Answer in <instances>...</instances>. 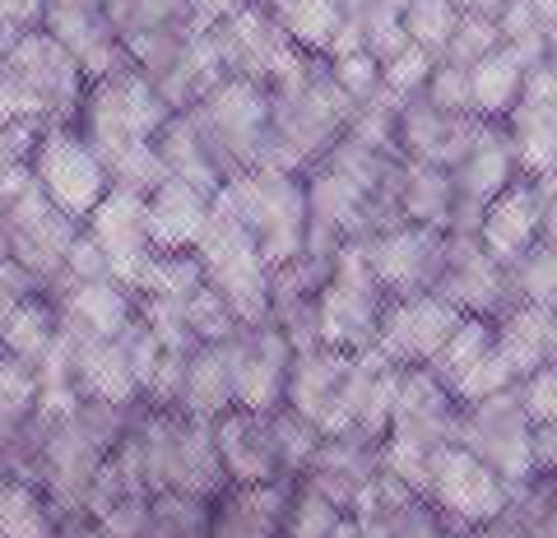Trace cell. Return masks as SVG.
I'll return each mask as SVG.
<instances>
[{
  "mask_svg": "<svg viewBox=\"0 0 557 538\" xmlns=\"http://www.w3.org/2000/svg\"><path fill=\"white\" fill-rule=\"evenodd\" d=\"M168 116L172 112H168V102L153 93V84L139 75L135 65H121V71L102 75L84 89L79 112L70 126L84 135V145H89L102 163H108L121 149L149 145Z\"/></svg>",
  "mask_w": 557,
  "mask_h": 538,
  "instance_id": "cell-1",
  "label": "cell"
},
{
  "mask_svg": "<svg viewBox=\"0 0 557 538\" xmlns=\"http://www.w3.org/2000/svg\"><path fill=\"white\" fill-rule=\"evenodd\" d=\"M386 302L391 298H386V288L376 284L362 241H348L335 255L330 279L317 298V339L339 353H368L376 343V325H381Z\"/></svg>",
  "mask_w": 557,
  "mask_h": 538,
  "instance_id": "cell-2",
  "label": "cell"
},
{
  "mask_svg": "<svg viewBox=\"0 0 557 538\" xmlns=\"http://www.w3.org/2000/svg\"><path fill=\"white\" fill-rule=\"evenodd\" d=\"M190 121L200 126L209 153H214V163L223 167V177L251 172L260 163V149H265V135H270V89L256 79L228 75L190 108Z\"/></svg>",
  "mask_w": 557,
  "mask_h": 538,
  "instance_id": "cell-3",
  "label": "cell"
},
{
  "mask_svg": "<svg viewBox=\"0 0 557 538\" xmlns=\"http://www.w3.org/2000/svg\"><path fill=\"white\" fill-rule=\"evenodd\" d=\"M530 437H534V423H530V413L520 409L516 386L493 395V399H479V404H460L456 446H465L479 464L493 468L511 492L534 483Z\"/></svg>",
  "mask_w": 557,
  "mask_h": 538,
  "instance_id": "cell-4",
  "label": "cell"
},
{
  "mask_svg": "<svg viewBox=\"0 0 557 538\" xmlns=\"http://www.w3.org/2000/svg\"><path fill=\"white\" fill-rule=\"evenodd\" d=\"M28 172L33 182L42 186V196L65 210L70 218H89L94 204L108 196V167H102L98 153L84 145V135L70 126H42L38 130V145L28 153Z\"/></svg>",
  "mask_w": 557,
  "mask_h": 538,
  "instance_id": "cell-5",
  "label": "cell"
},
{
  "mask_svg": "<svg viewBox=\"0 0 557 538\" xmlns=\"http://www.w3.org/2000/svg\"><path fill=\"white\" fill-rule=\"evenodd\" d=\"M0 71L38 102L47 126L75 121L79 98H84V89H89L84 71L70 61V51L51 38L47 28H28V33H20V38H10L5 51H0Z\"/></svg>",
  "mask_w": 557,
  "mask_h": 538,
  "instance_id": "cell-6",
  "label": "cell"
},
{
  "mask_svg": "<svg viewBox=\"0 0 557 538\" xmlns=\"http://www.w3.org/2000/svg\"><path fill=\"white\" fill-rule=\"evenodd\" d=\"M0 204H5V218H10V260L20 270H28L38 279V288L47 292L65 274V251L79 237L84 223L57 210L33 177Z\"/></svg>",
  "mask_w": 557,
  "mask_h": 538,
  "instance_id": "cell-7",
  "label": "cell"
},
{
  "mask_svg": "<svg viewBox=\"0 0 557 538\" xmlns=\"http://www.w3.org/2000/svg\"><path fill=\"white\" fill-rule=\"evenodd\" d=\"M432 506L442 511V520L450 529H474V525H487V520H497L502 511L511 506V488L502 483L493 468L479 464L469 455L465 446H442L437 455H432V478H428V497Z\"/></svg>",
  "mask_w": 557,
  "mask_h": 538,
  "instance_id": "cell-8",
  "label": "cell"
},
{
  "mask_svg": "<svg viewBox=\"0 0 557 538\" xmlns=\"http://www.w3.org/2000/svg\"><path fill=\"white\" fill-rule=\"evenodd\" d=\"M348 376H354V353L325 349V343L298 349L288 367L284 409L317 423L321 437H348Z\"/></svg>",
  "mask_w": 557,
  "mask_h": 538,
  "instance_id": "cell-9",
  "label": "cell"
},
{
  "mask_svg": "<svg viewBox=\"0 0 557 538\" xmlns=\"http://www.w3.org/2000/svg\"><path fill=\"white\" fill-rule=\"evenodd\" d=\"M368 265L386 298H413L432 292L446 265V233L442 228H418V223H395V228L362 241Z\"/></svg>",
  "mask_w": 557,
  "mask_h": 538,
  "instance_id": "cell-10",
  "label": "cell"
},
{
  "mask_svg": "<svg viewBox=\"0 0 557 538\" xmlns=\"http://www.w3.org/2000/svg\"><path fill=\"white\" fill-rule=\"evenodd\" d=\"M465 316L450 302H442L437 292H413V298H391L381 311L376 343L372 349L391 362V367H428L437 349L450 339Z\"/></svg>",
  "mask_w": 557,
  "mask_h": 538,
  "instance_id": "cell-11",
  "label": "cell"
},
{
  "mask_svg": "<svg viewBox=\"0 0 557 538\" xmlns=\"http://www.w3.org/2000/svg\"><path fill=\"white\" fill-rule=\"evenodd\" d=\"M42 28L70 51V61L79 65L89 84L131 65L126 42H121L112 14L102 10V0H47Z\"/></svg>",
  "mask_w": 557,
  "mask_h": 538,
  "instance_id": "cell-12",
  "label": "cell"
},
{
  "mask_svg": "<svg viewBox=\"0 0 557 538\" xmlns=\"http://www.w3.org/2000/svg\"><path fill=\"white\" fill-rule=\"evenodd\" d=\"M84 233H89L102 247V255H108L112 279L126 292H135L139 279L149 274L153 255H159L149 247V233H145V200L126 196V190H108V196L94 204V214L84 218Z\"/></svg>",
  "mask_w": 557,
  "mask_h": 538,
  "instance_id": "cell-13",
  "label": "cell"
},
{
  "mask_svg": "<svg viewBox=\"0 0 557 538\" xmlns=\"http://www.w3.org/2000/svg\"><path fill=\"white\" fill-rule=\"evenodd\" d=\"M228 353H233L237 409L274 413L284 404V386H288V367H293V343L284 339V329H274V325L237 329L228 339Z\"/></svg>",
  "mask_w": 557,
  "mask_h": 538,
  "instance_id": "cell-14",
  "label": "cell"
},
{
  "mask_svg": "<svg viewBox=\"0 0 557 538\" xmlns=\"http://www.w3.org/2000/svg\"><path fill=\"white\" fill-rule=\"evenodd\" d=\"M548 200H553V190H548L544 182H534V177L511 182L497 200L483 204L479 228H474L479 247L493 255V260H502V265H516V260L539 241V228H544Z\"/></svg>",
  "mask_w": 557,
  "mask_h": 538,
  "instance_id": "cell-15",
  "label": "cell"
},
{
  "mask_svg": "<svg viewBox=\"0 0 557 538\" xmlns=\"http://www.w3.org/2000/svg\"><path fill=\"white\" fill-rule=\"evenodd\" d=\"M293 488H298L293 478L223 488L209 501V538H284Z\"/></svg>",
  "mask_w": 557,
  "mask_h": 538,
  "instance_id": "cell-16",
  "label": "cell"
},
{
  "mask_svg": "<svg viewBox=\"0 0 557 538\" xmlns=\"http://www.w3.org/2000/svg\"><path fill=\"white\" fill-rule=\"evenodd\" d=\"M214 446L223 460V474L237 488L251 483H278V455H274V431H270V413H251V409H228L223 418H214Z\"/></svg>",
  "mask_w": 557,
  "mask_h": 538,
  "instance_id": "cell-17",
  "label": "cell"
},
{
  "mask_svg": "<svg viewBox=\"0 0 557 538\" xmlns=\"http://www.w3.org/2000/svg\"><path fill=\"white\" fill-rule=\"evenodd\" d=\"M209 218V196L186 182H163L153 196L145 200V233L149 247L159 255H182L196 247V237Z\"/></svg>",
  "mask_w": 557,
  "mask_h": 538,
  "instance_id": "cell-18",
  "label": "cell"
},
{
  "mask_svg": "<svg viewBox=\"0 0 557 538\" xmlns=\"http://www.w3.org/2000/svg\"><path fill=\"white\" fill-rule=\"evenodd\" d=\"M228 409H237L228 339H223V343H196V349L186 353V372H182V390H177V413L214 423Z\"/></svg>",
  "mask_w": 557,
  "mask_h": 538,
  "instance_id": "cell-19",
  "label": "cell"
},
{
  "mask_svg": "<svg viewBox=\"0 0 557 538\" xmlns=\"http://www.w3.org/2000/svg\"><path fill=\"white\" fill-rule=\"evenodd\" d=\"M70 339V335H65ZM75 343V390L79 399H98L112 409H135L139 404V386L126 353L116 339H70Z\"/></svg>",
  "mask_w": 557,
  "mask_h": 538,
  "instance_id": "cell-20",
  "label": "cell"
},
{
  "mask_svg": "<svg viewBox=\"0 0 557 538\" xmlns=\"http://www.w3.org/2000/svg\"><path fill=\"white\" fill-rule=\"evenodd\" d=\"M153 149H159L163 172L172 182H186V186L205 190V196H214V190L228 182L223 167L214 163V153H209L200 126L190 121V112H172L159 126V135H153Z\"/></svg>",
  "mask_w": 557,
  "mask_h": 538,
  "instance_id": "cell-21",
  "label": "cell"
},
{
  "mask_svg": "<svg viewBox=\"0 0 557 538\" xmlns=\"http://www.w3.org/2000/svg\"><path fill=\"white\" fill-rule=\"evenodd\" d=\"M525 79L530 71L520 65V57L511 47H497L493 57H483L474 71H469V102H474L479 121H507L520 98H525Z\"/></svg>",
  "mask_w": 557,
  "mask_h": 538,
  "instance_id": "cell-22",
  "label": "cell"
},
{
  "mask_svg": "<svg viewBox=\"0 0 557 538\" xmlns=\"http://www.w3.org/2000/svg\"><path fill=\"white\" fill-rule=\"evenodd\" d=\"M399 218L418 223V228H450L456 218V182L446 167L432 163H405L399 177Z\"/></svg>",
  "mask_w": 557,
  "mask_h": 538,
  "instance_id": "cell-23",
  "label": "cell"
},
{
  "mask_svg": "<svg viewBox=\"0 0 557 538\" xmlns=\"http://www.w3.org/2000/svg\"><path fill=\"white\" fill-rule=\"evenodd\" d=\"M493 329H497V353L507 358V367L516 372V380H525L534 367L553 362V339H548L544 306L520 302L511 311H502V316L493 321Z\"/></svg>",
  "mask_w": 557,
  "mask_h": 538,
  "instance_id": "cell-24",
  "label": "cell"
},
{
  "mask_svg": "<svg viewBox=\"0 0 557 538\" xmlns=\"http://www.w3.org/2000/svg\"><path fill=\"white\" fill-rule=\"evenodd\" d=\"M497 349V329L493 321H483V316H465L456 329H450V339L437 349V358L428 362V372L442 380L446 390H456L460 380L479 367V362Z\"/></svg>",
  "mask_w": 557,
  "mask_h": 538,
  "instance_id": "cell-25",
  "label": "cell"
},
{
  "mask_svg": "<svg viewBox=\"0 0 557 538\" xmlns=\"http://www.w3.org/2000/svg\"><path fill=\"white\" fill-rule=\"evenodd\" d=\"M57 306H51L42 292L38 298H28L10 311L5 321H0V353L10 358H24V362H38L47 353V343L57 339Z\"/></svg>",
  "mask_w": 557,
  "mask_h": 538,
  "instance_id": "cell-26",
  "label": "cell"
},
{
  "mask_svg": "<svg viewBox=\"0 0 557 538\" xmlns=\"http://www.w3.org/2000/svg\"><path fill=\"white\" fill-rule=\"evenodd\" d=\"M354 534H358V520L348 511H339L335 501H325L321 492H311L307 483L293 488L284 538H354Z\"/></svg>",
  "mask_w": 557,
  "mask_h": 538,
  "instance_id": "cell-27",
  "label": "cell"
},
{
  "mask_svg": "<svg viewBox=\"0 0 557 538\" xmlns=\"http://www.w3.org/2000/svg\"><path fill=\"white\" fill-rule=\"evenodd\" d=\"M460 24V10L450 5V0H405V10H399V28H405V38L413 47H423L432 61H442V51L450 42V33Z\"/></svg>",
  "mask_w": 557,
  "mask_h": 538,
  "instance_id": "cell-28",
  "label": "cell"
},
{
  "mask_svg": "<svg viewBox=\"0 0 557 538\" xmlns=\"http://www.w3.org/2000/svg\"><path fill=\"white\" fill-rule=\"evenodd\" d=\"M270 431H274L278 474H284V478H302L307 464H311V455H317V446L325 441L321 431H317V423H307L302 413H293V409L278 404V409L270 413Z\"/></svg>",
  "mask_w": 557,
  "mask_h": 538,
  "instance_id": "cell-29",
  "label": "cell"
},
{
  "mask_svg": "<svg viewBox=\"0 0 557 538\" xmlns=\"http://www.w3.org/2000/svg\"><path fill=\"white\" fill-rule=\"evenodd\" d=\"M149 538H209V501L177 492L149 497Z\"/></svg>",
  "mask_w": 557,
  "mask_h": 538,
  "instance_id": "cell-30",
  "label": "cell"
},
{
  "mask_svg": "<svg viewBox=\"0 0 557 538\" xmlns=\"http://www.w3.org/2000/svg\"><path fill=\"white\" fill-rule=\"evenodd\" d=\"M102 167H108V186L112 190H126V196H139V200H149L153 190L168 182L163 159H159V149H153V140L121 149L116 159H108Z\"/></svg>",
  "mask_w": 557,
  "mask_h": 538,
  "instance_id": "cell-31",
  "label": "cell"
},
{
  "mask_svg": "<svg viewBox=\"0 0 557 538\" xmlns=\"http://www.w3.org/2000/svg\"><path fill=\"white\" fill-rule=\"evenodd\" d=\"M497 47H507V42H502L497 20H483V14H460V24H456V33H450L446 51H442V65L469 75L483 57H493Z\"/></svg>",
  "mask_w": 557,
  "mask_h": 538,
  "instance_id": "cell-32",
  "label": "cell"
},
{
  "mask_svg": "<svg viewBox=\"0 0 557 538\" xmlns=\"http://www.w3.org/2000/svg\"><path fill=\"white\" fill-rule=\"evenodd\" d=\"M381 520H386L391 538H456V529L442 520V511L432 506V501H423V497H409L405 506L386 511Z\"/></svg>",
  "mask_w": 557,
  "mask_h": 538,
  "instance_id": "cell-33",
  "label": "cell"
},
{
  "mask_svg": "<svg viewBox=\"0 0 557 538\" xmlns=\"http://www.w3.org/2000/svg\"><path fill=\"white\" fill-rule=\"evenodd\" d=\"M432 61L423 47H405V51H395V57L381 65V89H386L391 98H413V93H423V84H428V75H432Z\"/></svg>",
  "mask_w": 557,
  "mask_h": 538,
  "instance_id": "cell-34",
  "label": "cell"
},
{
  "mask_svg": "<svg viewBox=\"0 0 557 538\" xmlns=\"http://www.w3.org/2000/svg\"><path fill=\"white\" fill-rule=\"evenodd\" d=\"M330 79H335L344 89V98L354 102V112L381 93V65L368 57V51H348V57L330 61Z\"/></svg>",
  "mask_w": 557,
  "mask_h": 538,
  "instance_id": "cell-35",
  "label": "cell"
},
{
  "mask_svg": "<svg viewBox=\"0 0 557 538\" xmlns=\"http://www.w3.org/2000/svg\"><path fill=\"white\" fill-rule=\"evenodd\" d=\"M516 386V372L507 367V358H502L497 349L487 353L474 372H469L465 380L450 395H456V404H479V399H493V395H502V390H511Z\"/></svg>",
  "mask_w": 557,
  "mask_h": 538,
  "instance_id": "cell-36",
  "label": "cell"
},
{
  "mask_svg": "<svg viewBox=\"0 0 557 538\" xmlns=\"http://www.w3.org/2000/svg\"><path fill=\"white\" fill-rule=\"evenodd\" d=\"M520 409L530 413V423H553L557 427V358L534 367L525 380H516Z\"/></svg>",
  "mask_w": 557,
  "mask_h": 538,
  "instance_id": "cell-37",
  "label": "cell"
},
{
  "mask_svg": "<svg viewBox=\"0 0 557 538\" xmlns=\"http://www.w3.org/2000/svg\"><path fill=\"white\" fill-rule=\"evenodd\" d=\"M423 98L446 116H474V102H469V75L450 71V65H432V75L423 84Z\"/></svg>",
  "mask_w": 557,
  "mask_h": 538,
  "instance_id": "cell-38",
  "label": "cell"
},
{
  "mask_svg": "<svg viewBox=\"0 0 557 538\" xmlns=\"http://www.w3.org/2000/svg\"><path fill=\"white\" fill-rule=\"evenodd\" d=\"M65 279H75V284H98V279H112V270H108V255H102V247L79 228V237L70 241V251H65Z\"/></svg>",
  "mask_w": 557,
  "mask_h": 538,
  "instance_id": "cell-39",
  "label": "cell"
},
{
  "mask_svg": "<svg viewBox=\"0 0 557 538\" xmlns=\"http://www.w3.org/2000/svg\"><path fill=\"white\" fill-rule=\"evenodd\" d=\"M38 145V126H0V182L10 172L28 167V153Z\"/></svg>",
  "mask_w": 557,
  "mask_h": 538,
  "instance_id": "cell-40",
  "label": "cell"
},
{
  "mask_svg": "<svg viewBox=\"0 0 557 538\" xmlns=\"http://www.w3.org/2000/svg\"><path fill=\"white\" fill-rule=\"evenodd\" d=\"M38 292H42V288H38V279H33L28 270H20L14 260H0V321H5L20 302L38 298Z\"/></svg>",
  "mask_w": 557,
  "mask_h": 538,
  "instance_id": "cell-41",
  "label": "cell"
},
{
  "mask_svg": "<svg viewBox=\"0 0 557 538\" xmlns=\"http://www.w3.org/2000/svg\"><path fill=\"white\" fill-rule=\"evenodd\" d=\"M47 0H0V38H20L28 28H42Z\"/></svg>",
  "mask_w": 557,
  "mask_h": 538,
  "instance_id": "cell-42",
  "label": "cell"
},
{
  "mask_svg": "<svg viewBox=\"0 0 557 538\" xmlns=\"http://www.w3.org/2000/svg\"><path fill=\"white\" fill-rule=\"evenodd\" d=\"M456 538H534L511 511H502L497 520H487V525H474V529H460Z\"/></svg>",
  "mask_w": 557,
  "mask_h": 538,
  "instance_id": "cell-43",
  "label": "cell"
},
{
  "mask_svg": "<svg viewBox=\"0 0 557 538\" xmlns=\"http://www.w3.org/2000/svg\"><path fill=\"white\" fill-rule=\"evenodd\" d=\"M0 260H10V218H5V204H0Z\"/></svg>",
  "mask_w": 557,
  "mask_h": 538,
  "instance_id": "cell-44",
  "label": "cell"
},
{
  "mask_svg": "<svg viewBox=\"0 0 557 538\" xmlns=\"http://www.w3.org/2000/svg\"><path fill=\"white\" fill-rule=\"evenodd\" d=\"M5 42H10V38H0V51H5Z\"/></svg>",
  "mask_w": 557,
  "mask_h": 538,
  "instance_id": "cell-45",
  "label": "cell"
}]
</instances>
